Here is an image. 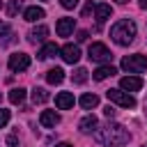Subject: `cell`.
<instances>
[{"label": "cell", "mask_w": 147, "mask_h": 147, "mask_svg": "<svg viewBox=\"0 0 147 147\" xmlns=\"http://www.w3.org/2000/svg\"><path fill=\"white\" fill-rule=\"evenodd\" d=\"M39 124L46 126V129H53V126L60 124V115H57L55 110H44V113L39 115Z\"/></svg>", "instance_id": "30bf717a"}, {"label": "cell", "mask_w": 147, "mask_h": 147, "mask_svg": "<svg viewBox=\"0 0 147 147\" xmlns=\"http://www.w3.org/2000/svg\"><path fill=\"white\" fill-rule=\"evenodd\" d=\"M60 53V48L55 46V44H46L41 51H39V60H48V57H53V55H57Z\"/></svg>", "instance_id": "d6986e66"}, {"label": "cell", "mask_w": 147, "mask_h": 147, "mask_svg": "<svg viewBox=\"0 0 147 147\" xmlns=\"http://www.w3.org/2000/svg\"><path fill=\"white\" fill-rule=\"evenodd\" d=\"M119 87H122L124 92H138V90L142 87V78H138V76H124V78L119 80Z\"/></svg>", "instance_id": "ba28073f"}, {"label": "cell", "mask_w": 147, "mask_h": 147, "mask_svg": "<svg viewBox=\"0 0 147 147\" xmlns=\"http://www.w3.org/2000/svg\"><path fill=\"white\" fill-rule=\"evenodd\" d=\"M106 96H108V101H113V103H117L122 108H136V99L124 90H108Z\"/></svg>", "instance_id": "277c9868"}, {"label": "cell", "mask_w": 147, "mask_h": 147, "mask_svg": "<svg viewBox=\"0 0 147 147\" xmlns=\"http://www.w3.org/2000/svg\"><path fill=\"white\" fill-rule=\"evenodd\" d=\"M110 37L117 46H129L136 39V23L131 18H122L110 28Z\"/></svg>", "instance_id": "7a4b0ae2"}, {"label": "cell", "mask_w": 147, "mask_h": 147, "mask_svg": "<svg viewBox=\"0 0 147 147\" xmlns=\"http://www.w3.org/2000/svg\"><path fill=\"white\" fill-rule=\"evenodd\" d=\"M76 39H78V41H85V39H87V32H85V30H78Z\"/></svg>", "instance_id": "f546056e"}, {"label": "cell", "mask_w": 147, "mask_h": 147, "mask_svg": "<svg viewBox=\"0 0 147 147\" xmlns=\"http://www.w3.org/2000/svg\"><path fill=\"white\" fill-rule=\"evenodd\" d=\"M122 69L129 71V74H142V71L147 69V57L140 55V53H136V55H126V57L122 60Z\"/></svg>", "instance_id": "3957f363"}, {"label": "cell", "mask_w": 147, "mask_h": 147, "mask_svg": "<svg viewBox=\"0 0 147 147\" xmlns=\"http://www.w3.org/2000/svg\"><path fill=\"white\" fill-rule=\"evenodd\" d=\"M11 32V28H9V23H0V39H5L7 34Z\"/></svg>", "instance_id": "d4e9b609"}, {"label": "cell", "mask_w": 147, "mask_h": 147, "mask_svg": "<svg viewBox=\"0 0 147 147\" xmlns=\"http://www.w3.org/2000/svg\"><path fill=\"white\" fill-rule=\"evenodd\" d=\"M44 14H46V11H44L41 7H37V5H34V7H28V9L23 11V18H25L28 23H37L39 18H44Z\"/></svg>", "instance_id": "4fadbf2b"}, {"label": "cell", "mask_w": 147, "mask_h": 147, "mask_svg": "<svg viewBox=\"0 0 147 147\" xmlns=\"http://www.w3.org/2000/svg\"><path fill=\"white\" fill-rule=\"evenodd\" d=\"M32 101H34V103H44V101H48V92H46L44 87H34V90H32Z\"/></svg>", "instance_id": "44dd1931"}, {"label": "cell", "mask_w": 147, "mask_h": 147, "mask_svg": "<svg viewBox=\"0 0 147 147\" xmlns=\"http://www.w3.org/2000/svg\"><path fill=\"white\" fill-rule=\"evenodd\" d=\"M96 117L94 115H85L83 119H80V124H78V129H80V133H92V131H96Z\"/></svg>", "instance_id": "5bb4252c"}, {"label": "cell", "mask_w": 147, "mask_h": 147, "mask_svg": "<svg viewBox=\"0 0 147 147\" xmlns=\"http://www.w3.org/2000/svg\"><path fill=\"white\" fill-rule=\"evenodd\" d=\"M55 106H57L60 110H69V108L74 106V94H71V92H60V94L55 96Z\"/></svg>", "instance_id": "7c38bea8"}, {"label": "cell", "mask_w": 147, "mask_h": 147, "mask_svg": "<svg viewBox=\"0 0 147 147\" xmlns=\"http://www.w3.org/2000/svg\"><path fill=\"white\" fill-rule=\"evenodd\" d=\"M115 2H119V5H126V2H129V0H115Z\"/></svg>", "instance_id": "d6a6232c"}, {"label": "cell", "mask_w": 147, "mask_h": 147, "mask_svg": "<svg viewBox=\"0 0 147 147\" xmlns=\"http://www.w3.org/2000/svg\"><path fill=\"white\" fill-rule=\"evenodd\" d=\"M9 122V110H5V108H0V129L5 126Z\"/></svg>", "instance_id": "cb8c5ba5"}, {"label": "cell", "mask_w": 147, "mask_h": 147, "mask_svg": "<svg viewBox=\"0 0 147 147\" xmlns=\"http://www.w3.org/2000/svg\"><path fill=\"white\" fill-rule=\"evenodd\" d=\"M103 115H106V117H115V108H113V106H106V108H103Z\"/></svg>", "instance_id": "83f0119b"}, {"label": "cell", "mask_w": 147, "mask_h": 147, "mask_svg": "<svg viewBox=\"0 0 147 147\" xmlns=\"http://www.w3.org/2000/svg\"><path fill=\"white\" fill-rule=\"evenodd\" d=\"M28 37H30V41H34V44H37V41H44V39L48 37V28H46V25H37V28L30 30Z\"/></svg>", "instance_id": "2e32d148"}, {"label": "cell", "mask_w": 147, "mask_h": 147, "mask_svg": "<svg viewBox=\"0 0 147 147\" xmlns=\"http://www.w3.org/2000/svg\"><path fill=\"white\" fill-rule=\"evenodd\" d=\"M7 67H9L11 71H25V69L30 67V55H28V53H14V55H9Z\"/></svg>", "instance_id": "8992f818"}, {"label": "cell", "mask_w": 147, "mask_h": 147, "mask_svg": "<svg viewBox=\"0 0 147 147\" xmlns=\"http://www.w3.org/2000/svg\"><path fill=\"white\" fill-rule=\"evenodd\" d=\"M115 74H117V69H115L113 64H103V67H99V69L92 74V78H94V80H106L108 76H115Z\"/></svg>", "instance_id": "9a60e30c"}, {"label": "cell", "mask_w": 147, "mask_h": 147, "mask_svg": "<svg viewBox=\"0 0 147 147\" xmlns=\"http://www.w3.org/2000/svg\"><path fill=\"white\" fill-rule=\"evenodd\" d=\"M60 5H62L64 9H74V7L78 5V0H60Z\"/></svg>", "instance_id": "484cf974"}, {"label": "cell", "mask_w": 147, "mask_h": 147, "mask_svg": "<svg viewBox=\"0 0 147 147\" xmlns=\"http://www.w3.org/2000/svg\"><path fill=\"white\" fill-rule=\"evenodd\" d=\"M71 78H74V83H76V85H83V83L87 80V69L78 67V69L74 71V76H71Z\"/></svg>", "instance_id": "7402d4cb"}, {"label": "cell", "mask_w": 147, "mask_h": 147, "mask_svg": "<svg viewBox=\"0 0 147 147\" xmlns=\"http://www.w3.org/2000/svg\"><path fill=\"white\" fill-rule=\"evenodd\" d=\"M92 9H94V2H92V0H90V2H87V5H85V9H83V18H87V16H90V14H92Z\"/></svg>", "instance_id": "4316f807"}, {"label": "cell", "mask_w": 147, "mask_h": 147, "mask_svg": "<svg viewBox=\"0 0 147 147\" xmlns=\"http://www.w3.org/2000/svg\"><path fill=\"white\" fill-rule=\"evenodd\" d=\"M18 9H21V2H18V0H9V5H7V16H16Z\"/></svg>", "instance_id": "603a6c76"}, {"label": "cell", "mask_w": 147, "mask_h": 147, "mask_svg": "<svg viewBox=\"0 0 147 147\" xmlns=\"http://www.w3.org/2000/svg\"><path fill=\"white\" fill-rule=\"evenodd\" d=\"M80 106H83L85 110H92V108L99 106V96H96V94H83V96H80Z\"/></svg>", "instance_id": "ac0fdd59"}, {"label": "cell", "mask_w": 147, "mask_h": 147, "mask_svg": "<svg viewBox=\"0 0 147 147\" xmlns=\"http://www.w3.org/2000/svg\"><path fill=\"white\" fill-rule=\"evenodd\" d=\"M94 9H96V23H99V25H101V23H106V21L110 18V14H113V7H110V5H106V2L94 5Z\"/></svg>", "instance_id": "8fae6325"}, {"label": "cell", "mask_w": 147, "mask_h": 147, "mask_svg": "<svg viewBox=\"0 0 147 147\" xmlns=\"http://www.w3.org/2000/svg\"><path fill=\"white\" fill-rule=\"evenodd\" d=\"M60 53H62V60H64L67 64H76V62L80 60V48H78L76 44H67V46H62Z\"/></svg>", "instance_id": "52a82bcc"}, {"label": "cell", "mask_w": 147, "mask_h": 147, "mask_svg": "<svg viewBox=\"0 0 147 147\" xmlns=\"http://www.w3.org/2000/svg\"><path fill=\"white\" fill-rule=\"evenodd\" d=\"M46 80H48L51 85H60V83L64 80V71H62L60 67H55V69H51V71L46 74Z\"/></svg>", "instance_id": "e0dca14e"}, {"label": "cell", "mask_w": 147, "mask_h": 147, "mask_svg": "<svg viewBox=\"0 0 147 147\" xmlns=\"http://www.w3.org/2000/svg\"><path fill=\"white\" fill-rule=\"evenodd\" d=\"M96 142L106 145V147H115V145H126L131 140V133L122 126V124H106L103 129H99L94 133Z\"/></svg>", "instance_id": "6da1fadb"}, {"label": "cell", "mask_w": 147, "mask_h": 147, "mask_svg": "<svg viewBox=\"0 0 147 147\" xmlns=\"http://www.w3.org/2000/svg\"><path fill=\"white\" fill-rule=\"evenodd\" d=\"M87 57H90L92 62H110L113 53L108 51V46H106V44H101V41H94V44L90 46V51H87Z\"/></svg>", "instance_id": "5b68a950"}, {"label": "cell", "mask_w": 147, "mask_h": 147, "mask_svg": "<svg viewBox=\"0 0 147 147\" xmlns=\"http://www.w3.org/2000/svg\"><path fill=\"white\" fill-rule=\"evenodd\" d=\"M74 25H76V21L69 18V16H64V18H60V21L55 23V30H57L60 37H69V34L74 32Z\"/></svg>", "instance_id": "9c48e42d"}, {"label": "cell", "mask_w": 147, "mask_h": 147, "mask_svg": "<svg viewBox=\"0 0 147 147\" xmlns=\"http://www.w3.org/2000/svg\"><path fill=\"white\" fill-rule=\"evenodd\" d=\"M140 7H142V9H147V0H140Z\"/></svg>", "instance_id": "1f68e13d"}, {"label": "cell", "mask_w": 147, "mask_h": 147, "mask_svg": "<svg viewBox=\"0 0 147 147\" xmlns=\"http://www.w3.org/2000/svg\"><path fill=\"white\" fill-rule=\"evenodd\" d=\"M7 145H9V147H16V145H18V138H16V136H7Z\"/></svg>", "instance_id": "f1b7e54d"}, {"label": "cell", "mask_w": 147, "mask_h": 147, "mask_svg": "<svg viewBox=\"0 0 147 147\" xmlns=\"http://www.w3.org/2000/svg\"><path fill=\"white\" fill-rule=\"evenodd\" d=\"M0 7H2V2H0Z\"/></svg>", "instance_id": "836d02e7"}, {"label": "cell", "mask_w": 147, "mask_h": 147, "mask_svg": "<svg viewBox=\"0 0 147 147\" xmlns=\"http://www.w3.org/2000/svg\"><path fill=\"white\" fill-rule=\"evenodd\" d=\"M55 147H74V145H69V142H60V145H55Z\"/></svg>", "instance_id": "4dcf8cb0"}, {"label": "cell", "mask_w": 147, "mask_h": 147, "mask_svg": "<svg viewBox=\"0 0 147 147\" xmlns=\"http://www.w3.org/2000/svg\"><path fill=\"white\" fill-rule=\"evenodd\" d=\"M23 99H25V90H23V87H14V90H9V101H11L14 106L23 103Z\"/></svg>", "instance_id": "ffe728a7"}]
</instances>
